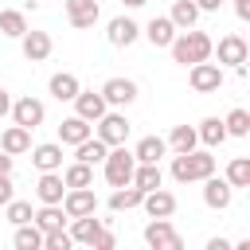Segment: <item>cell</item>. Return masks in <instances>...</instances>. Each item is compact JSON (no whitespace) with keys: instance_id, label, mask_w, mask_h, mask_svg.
Here are the masks:
<instances>
[{"instance_id":"cell-1","label":"cell","mask_w":250,"mask_h":250,"mask_svg":"<svg viewBox=\"0 0 250 250\" xmlns=\"http://www.w3.org/2000/svg\"><path fill=\"white\" fill-rule=\"evenodd\" d=\"M168 51H172V62L191 66V62H203V59H211V55H215V39H211L207 31L188 27V31H176V39L168 43Z\"/></svg>"},{"instance_id":"cell-36","label":"cell","mask_w":250,"mask_h":250,"mask_svg":"<svg viewBox=\"0 0 250 250\" xmlns=\"http://www.w3.org/2000/svg\"><path fill=\"white\" fill-rule=\"evenodd\" d=\"M223 129H227V137H250V113H246L242 105H234V109L223 117Z\"/></svg>"},{"instance_id":"cell-42","label":"cell","mask_w":250,"mask_h":250,"mask_svg":"<svg viewBox=\"0 0 250 250\" xmlns=\"http://www.w3.org/2000/svg\"><path fill=\"white\" fill-rule=\"evenodd\" d=\"M234 242L230 238H207V250H230Z\"/></svg>"},{"instance_id":"cell-12","label":"cell","mask_w":250,"mask_h":250,"mask_svg":"<svg viewBox=\"0 0 250 250\" xmlns=\"http://www.w3.org/2000/svg\"><path fill=\"white\" fill-rule=\"evenodd\" d=\"M137 94H141V90H137V82H133V78H121V74H117V78H109V82L102 86L105 105H133V102H137Z\"/></svg>"},{"instance_id":"cell-27","label":"cell","mask_w":250,"mask_h":250,"mask_svg":"<svg viewBox=\"0 0 250 250\" xmlns=\"http://www.w3.org/2000/svg\"><path fill=\"white\" fill-rule=\"evenodd\" d=\"M105 227V219H94V215H78V219H70V238L74 242H82V246H90L94 238H98V230Z\"/></svg>"},{"instance_id":"cell-44","label":"cell","mask_w":250,"mask_h":250,"mask_svg":"<svg viewBox=\"0 0 250 250\" xmlns=\"http://www.w3.org/2000/svg\"><path fill=\"white\" fill-rule=\"evenodd\" d=\"M195 8H199V12H219L223 0H195Z\"/></svg>"},{"instance_id":"cell-19","label":"cell","mask_w":250,"mask_h":250,"mask_svg":"<svg viewBox=\"0 0 250 250\" xmlns=\"http://www.w3.org/2000/svg\"><path fill=\"white\" fill-rule=\"evenodd\" d=\"M62 191H66L62 172H39V180H35V195H39V203H62Z\"/></svg>"},{"instance_id":"cell-11","label":"cell","mask_w":250,"mask_h":250,"mask_svg":"<svg viewBox=\"0 0 250 250\" xmlns=\"http://www.w3.org/2000/svg\"><path fill=\"white\" fill-rule=\"evenodd\" d=\"M141 207H145L148 219H172L176 215V195L164 191V188H152V191L141 195Z\"/></svg>"},{"instance_id":"cell-34","label":"cell","mask_w":250,"mask_h":250,"mask_svg":"<svg viewBox=\"0 0 250 250\" xmlns=\"http://www.w3.org/2000/svg\"><path fill=\"white\" fill-rule=\"evenodd\" d=\"M168 148H172V152H191V148H199L195 125H176V129L168 133Z\"/></svg>"},{"instance_id":"cell-29","label":"cell","mask_w":250,"mask_h":250,"mask_svg":"<svg viewBox=\"0 0 250 250\" xmlns=\"http://www.w3.org/2000/svg\"><path fill=\"white\" fill-rule=\"evenodd\" d=\"M141 188H133V184H121V188H113V195H109V211H133V207H141Z\"/></svg>"},{"instance_id":"cell-33","label":"cell","mask_w":250,"mask_h":250,"mask_svg":"<svg viewBox=\"0 0 250 250\" xmlns=\"http://www.w3.org/2000/svg\"><path fill=\"white\" fill-rule=\"evenodd\" d=\"M23 31H27V16H23L20 8H4V12H0V35L20 39Z\"/></svg>"},{"instance_id":"cell-32","label":"cell","mask_w":250,"mask_h":250,"mask_svg":"<svg viewBox=\"0 0 250 250\" xmlns=\"http://www.w3.org/2000/svg\"><path fill=\"white\" fill-rule=\"evenodd\" d=\"M168 20L176 23V31H188V27H195V20H199V8H195V0H176V4H172V12H168Z\"/></svg>"},{"instance_id":"cell-4","label":"cell","mask_w":250,"mask_h":250,"mask_svg":"<svg viewBox=\"0 0 250 250\" xmlns=\"http://www.w3.org/2000/svg\"><path fill=\"white\" fill-rule=\"evenodd\" d=\"M223 66L219 62H211V59H203V62H191L188 66V82H191V90L195 94H219L223 90Z\"/></svg>"},{"instance_id":"cell-20","label":"cell","mask_w":250,"mask_h":250,"mask_svg":"<svg viewBox=\"0 0 250 250\" xmlns=\"http://www.w3.org/2000/svg\"><path fill=\"white\" fill-rule=\"evenodd\" d=\"M152 47H168L172 39H176V23L168 20V16H152L148 23H145V31H141Z\"/></svg>"},{"instance_id":"cell-2","label":"cell","mask_w":250,"mask_h":250,"mask_svg":"<svg viewBox=\"0 0 250 250\" xmlns=\"http://www.w3.org/2000/svg\"><path fill=\"white\" fill-rule=\"evenodd\" d=\"M215 172V156L211 148H191V152H176L172 156V180L176 184H199Z\"/></svg>"},{"instance_id":"cell-37","label":"cell","mask_w":250,"mask_h":250,"mask_svg":"<svg viewBox=\"0 0 250 250\" xmlns=\"http://www.w3.org/2000/svg\"><path fill=\"white\" fill-rule=\"evenodd\" d=\"M4 215H8V223H12V227H20V223H31V203L12 195V199L4 203Z\"/></svg>"},{"instance_id":"cell-30","label":"cell","mask_w":250,"mask_h":250,"mask_svg":"<svg viewBox=\"0 0 250 250\" xmlns=\"http://www.w3.org/2000/svg\"><path fill=\"white\" fill-rule=\"evenodd\" d=\"M129 184H133V188H141V191H152V188H160V184H164V172H160V164H137Z\"/></svg>"},{"instance_id":"cell-10","label":"cell","mask_w":250,"mask_h":250,"mask_svg":"<svg viewBox=\"0 0 250 250\" xmlns=\"http://www.w3.org/2000/svg\"><path fill=\"white\" fill-rule=\"evenodd\" d=\"M20 51H23V59L27 62H43V59H51V51H55V43H51V35L47 31H23L20 35Z\"/></svg>"},{"instance_id":"cell-23","label":"cell","mask_w":250,"mask_h":250,"mask_svg":"<svg viewBox=\"0 0 250 250\" xmlns=\"http://www.w3.org/2000/svg\"><path fill=\"white\" fill-rule=\"evenodd\" d=\"M90 133H94V125L82 121L78 113H70V117H62V125H59V145H78V141H86Z\"/></svg>"},{"instance_id":"cell-39","label":"cell","mask_w":250,"mask_h":250,"mask_svg":"<svg viewBox=\"0 0 250 250\" xmlns=\"http://www.w3.org/2000/svg\"><path fill=\"white\" fill-rule=\"evenodd\" d=\"M90 246H94V250H113V246H117V238H113V230H105V227H102V230H98V238H94Z\"/></svg>"},{"instance_id":"cell-18","label":"cell","mask_w":250,"mask_h":250,"mask_svg":"<svg viewBox=\"0 0 250 250\" xmlns=\"http://www.w3.org/2000/svg\"><path fill=\"white\" fill-rule=\"evenodd\" d=\"M0 148L8 152V156H23V152H31V129H23V125H8L4 133H0Z\"/></svg>"},{"instance_id":"cell-21","label":"cell","mask_w":250,"mask_h":250,"mask_svg":"<svg viewBox=\"0 0 250 250\" xmlns=\"http://www.w3.org/2000/svg\"><path fill=\"white\" fill-rule=\"evenodd\" d=\"M78 90H82V82H78V74H70V70L51 74V82H47V94H51L55 102H70Z\"/></svg>"},{"instance_id":"cell-5","label":"cell","mask_w":250,"mask_h":250,"mask_svg":"<svg viewBox=\"0 0 250 250\" xmlns=\"http://www.w3.org/2000/svg\"><path fill=\"white\" fill-rule=\"evenodd\" d=\"M145 242L152 250H184V238L176 234L172 219H148L145 223Z\"/></svg>"},{"instance_id":"cell-38","label":"cell","mask_w":250,"mask_h":250,"mask_svg":"<svg viewBox=\"0 0 250 250\" xmlns=\"http://www.w3.org/2000/svg\"><path fill=\"white\" fill-rule=\"evenodd\" d=\"M70 246H74V238H70V230H62V227L43 234V250H70Z\"/></svg>"},{"instance_id":"cell-3","label":"cell","mask_w":250,"mask_h":250,"mask_svg":"<svg viewBox=\"0 0 250 250\" xmlns=\"http://www.w3.org/2000/svg\"><path fill=\"white\" fill-rule=\"evenodd\" d=\"M133 168H137V156H133V148H125V145H113V148L105 152V160H102V172H105V184H109V188L129 184V180H133Z\"/></svg>"},{"instance_id":"cell-25","label":"cell","mask_w":250,"mask_h":250,"mask_svg":"<svg viewBox=\"0 0 250 250\" xmlns=\"http://www.w3.org/2000/svg\"><path fill=\"white\" fill-rule=\"evenodd\" d=\"M31 223L47 234V230H59V227H66V211H62V203H43L39 211H31Z\"/></svg>"},{"instance_id":"cell-17","label":"cell","mask_w":250,"mask_h":250,"mask_svg":"<svg viewBox=\"0 0 250 250\" xmlns=\"http://www.w3.org/2000/svg\"><path fill=\"white\" fill-rule=\"evenodd\" d=\"M31 164H35L39 172H59V168H62V145H59V141L31 145Z\"/></svg>"},{"instance_id":"cell-15","label":"cell","mask_w":250,"mask_h":250,"mask_svg":"<svg viewBox=\"0 0 250 250\" xmlns=\"http://www.w3.org/2000/svg\"><path fill=\"white\" fill-rule=\"evenodd\" d=\"M105 39H109L113 47H133V43L141 39V23H137V20H129V16H113V20H109Z\"/></svg>"},{"instance_id":"cell-24","label":"cell","mask_w":250,"mask_h":250,"mask_svg":"<svg viewBox=\"0 0 250 250\" xmlns=\"http://www.w3.org/2000/svg\"><path fill=\"white\" fill-rule=\"evenodd\" d=\"M105 152H109V145H105L102 137H94V133H90L86 141H78V145H74V160H82V164H90V168H94V164H102V160H105Z\"/></svg>"},{"instance_id":"cell-9","label":"cell","mask_w":250,"mask_h":250,"mask_svg":"<svg viewBox=\"0 0 250 250\" xmlns=\"http://www.w3.org/2000/svg\"><path fill=\"white\" fill-rule=\"evenodd\" d=\"M199 184H203V203H207L211 211H227V207H230L234 188H230L223 176H215V172H211V176H207V180H199Z\"/></svg>"},{"instance_id":"cell-31","label":"cell","mask_w":250,"mask_h":250,"mask_svg":"<svg viewBox=\"0 0 250 250\" xmlns=\"http://www.w3.org/2000/svg\"><path fill=\"white\" fill-rule=\"evenodd\" d=\"M12 246L16 250H43V230L35 223H20L16 234H12Z\"/></svg>"},{"instance_id":"cell-43","label":"cell","mask_w":250,"mask_h":250,"mask_svg":"<svg viewBox=\"0 0 250 250\" xmlns=\"http://www.w3.org/2000/svg\"><path fill=\"white\" fill-rule=\"evenodd\" d=\"M234 16L238 20H250V0H234Z\"/></svg>"},{"instance_id":"cell-7","label":"cell","mask_w":250,"mask_h":250,"mask_svg":"<svg viewBox=\"0 0 250 250\" xmlns=\"http://www.w3.org/2000/svg\"><path fill=\"white\" fill-rule=\"evenodd\" d=\"M8 113H12V121H16V125H23V129H39V125H43V117H47V105H43L39 98H31V94H27V98H16Z\"/></svg>"},{"instance_id":"cell-35","label":"cell","mask_w":250,"mask_h":250,"mask_svg":"<svg viewBox=\"0 0 250 250\" xmlns=\"http://www.w3.org/2000/svg\"><path fill=\"white\" fill-rule=\"evenodd\" d=\"M223 180H227L234 191H238V188H250V156H234V160L227 164Z\"/></svg>"},{"instance_id":"cell-16","label":"cell","mask_w":250,"mask_h":250,"mask_svg":"<svg viewBox=\"0 0 250 250\" xmlns=\"http://www.w3.org/2000/svg\"><path fill=\"white\" fill-rule=\"evenodd\" d=\"M250 59V47H246V39L242 35H223L219 39V66H242Z\"/></svg>"},{"instance_id":"cell-14","label":"cell","mask_w":250,"mask_h":250,"mask_svg":"<svg viewBox=\"0 0 250 250\" xmlns=\"http://www.w3.org/2000/svg\"><path fill=\"white\" fill-rule=\"evenodd\" d=\"M66 20H70V27L86 31L102 20V8H98V0H66Z\"/></svg>"},{"instance_id":"cell-22","label":"cell","mask_w":250,"mask_h":250,"mask_svg":"<svg viewBox=\"0 0 250 250\" xmlns=\"http://www.w3.org/2000/svg\"><path fill=\"white\" fill-rule=\"evenodd\" d=\"M164 152H168V141H164V137H156V133L141 137V141H137V148H133L137 164H160V156H164Z\"/></svg>"},{"instance_id":"cell-8","label":"cell","mask_w":250,"mask_h":250,"mask_svg":"<svg viewBox=\"0 0 250 250\" xmlns=\"http://www.w3.org/2000/svg\"><path fill=\"white\" fill-rule=\"evenodd\" d=\"M62 211H66V219L98 215V195H94V188H66V191H62Z\"/></svg>"},{"instance_id":"cell-45","label":"cell","mask_w":250,"mask_h":250,"mask_svg":"<svg viewBox=\"0 0 250 250\" xmlns=\"http://www.w3.org/2000/svg\"><path fill=\"white\" fill-rule=\"evenodd\" d=\"M8 109H12V94H8V90H0V117H4Z\"/></svg>"},{"instance_id":"cell-28","label":"cell","mask_w":250,"mask_h":250,"mask_svg":"<svg viewBox=\"0 0 250 250\" xmlns=\"http://www.w3.org/2000/svg\"><path fill=\"white\" fill-rule=\"evenodd\" d=\"M59 172H62V184H66V188H94V168L82 164V160H70V164L59 168Z\"/></svg>"},{"instance_id":"cell-41","label":"cell","mask_w":250,"mask_h":250,"mask_svg":"<svg viewBox=\"0 0 250 250\" xmlns=\"http://www.w3.org/2000/svg\"><path fill=\"white\" fill-rule=\"evenodd\" d=\"M12 168H16V156H8V152L0 148V176H12Z\"/></svg>"},{"instance_id":"cell-26","label":"cell","mask_w":250,"mask_h":250,"mask_svg":"<svg viewBox=\"0 0 250 250\" xmlns=\"http://www.w3.org/2000/svg\"><path fill=\"white\" fill-rule=\"evenodd\" d=\"M195 137H199V145H203V148H219V145L227 141L223 117H203V121L195 125Z\"/></svg>"},{"instance_id":"cell-6","label":"cell","mask_w":250,"mask_h":250,"mask_svg":"<svg viewBox=\"0 0 250 250\" xmlns=\"http://www.w3.org/2000/svg\"><path fill=\"white\" fill-rule=\"evenodd\" d=\"M94 125H98V133H94V137H102L109 148H113V145H125V141H129V129H133L125 113H109V109H105Z\"/></svg>"},{"instance_id":"cell-40","label":"cell","mask_w":250,"mask_h":250,"mask_svg":"<svg viewBox=\"0 0 250 250\" xmlns=\"http://www.w3.org/2000/svg\"><path fill=\"white\" fill-rule=\"evenodd\" d=\"M12 195H16V188H12V176H0V207H4Z\"/></svg>"},{"instance_id":"cell-46","label":"cell","mask_w":250,"mask_h":250,"mask_svg":"<svg viewBox=\"0 0 250 250\" xmlns=\"http://www.w3.org/2000/svg\"><path fill=\"white\" fill-rule=\"evenodd\" d=\"M121 4H125V8H145L148 0H121Z\"/></svg>"},{"instance_id":"cell-13","label":"cell","mask_w":250,"mask_h":250,"mask_svg":"<svg viewBox=\"0 0 250 250\" xmlns=\"http://www.w3.org/2000/svg\"><path fill=\"white\" fill-rule=\"evenodd\" d=\"M70 102H74V113H78L82 121H90V125L109 109V105H105V98H102V90H78Z\"/></svg>"}]
</instances>
